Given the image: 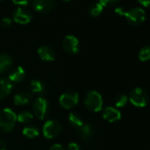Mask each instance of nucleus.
<instances>
[{
  "instance_id": "f257e3e1",
  "label": "nucleus",
  "mask_w": 150,
  "mask_h": 150,
  "mask_svg": "<svg viewBox=\"0 0 150 150\" xmlns=\"http://www.w3.org/2000/svg\"><path fill=\"white\" fill-rule=\"evenodd\" d=\"M116 13L125 17L127 22L131 25H139L146 20V13L140 7H133L128 11H125L123 8H117Z\"/></svg>"
},
{
  "instance_id": "f03ea898",
  "label": "nucleus",
  "mask_w": 150,
  "mask_h": 150,
  "mask_svg": "<svg viewBox=\"0 0 150 150\" xmlns=\"http://www.w3.org/2000/svg\"><path fill=\"white\" fill-rule=\"evenodd\" d=\"M17 122V115L10 108H5L0 110V130L5 132H11Z\"/></svg>"
},
{
  "instance_id": "7ed1b4c3",
  "label": "nucleus",
  "mask_w": 150,
  "mask_h": 150,
  "mask_svg": "<svg viewBox=\"0 0 150 150\" xmlns=\"http://www.w3.org/2000/svg\"><path fill=\"white\" fill-rule=\"evenodd\" d=\"M128 100L132 105L139 108H144L147 105L149 102V96L146 90L141 88H133L129 95Z\"/></svg>"
},
{
  "instance_id": "20e7f679",
  "label": "nucleus",
  "mask_w": 150,
  "mask_h": 150,
  "mask_svg": "<svg viewBox=\"0 0 150 150\" xmlns=\"http://www.w3.org/2000/svg\"><path fill=\"white\" fill-rule=\"evenodd\" d=\"M84 103L88 110L93 112H98L103 109V100L100 93L97 91H89L84 100Z\"/></svg>"
},
{
  "instance_id": "39448f33",
  "label": "nucleus",
  "mask_w": 150,
  "mask_h": 150,
  "mask_svg": "<svg viewBox=\"0 0 150 150\" xmlns=\"http://www.w3.org/2000/svg\"><path fill=\"white\" fill-rule=\"evenodd\" d=\"M33 110L34 114L36 116L37 118L43 120L46 118V117L49 114L50 110V105L49 102L42 96L38 97L33 104Z\"/></svg>"
},
{
  "instance_id": "423d86ee",
  "label": "nucleus",
  "mask_w": 150,
  "mask_h": 150,
  "mask_svg": "<svg viewBox=\"0 0 150 150\" xmlns=\"http://www.w3.org/2000/svg\"><path fill=\"white\" fill-rule=\"evenodd\" d=\"M62 126L57 120L50 119L44 123L42 126V133L46 139H54L61 132Z\"/></svg>"
},
{
  "instance_id": "0eeeda50",
  "label": "nucleus",
  "mask_w": 150,
  "mask_h": 150,
  "mask_svg": "<svg viewBox=\"0 0 150 150\" xmlns=\"http://www.w3.org/2000/svg\"><path fill=\"white\" fill-rule=\"evenodd\" d=\"M79 103V95L75 91H66L59 97V104L64 109L69 110L76 106Z\"/></svg>"
},
{
  "instance_id": "6e6552de",
  "label": "nucleus",
  "mask_w": 150,
  "mask_h": 150,
  "mask_svg": "<svg viewBox=\"0 0 150 150\" xmlns=\"http://www.w3.org/2000/svg\"><path fill=\"white\" fill-rule=\"evenodd\" d=\"M62 45L64 50L70 55L77 54L80 50L79 39L74 35H66L63 40Z\"/></svg>"
},
{
  "instance_id": "1a4fd4ad",
  "label": "nucleus",
  "mask_w": 150,
  "mask_h": 150,
  "mask_svg": "<svg viewBox=\"0 0 150 150\" xmlns=\"http://www.w3.org/2000/svg\"><path fill=\"white\" fill-rule=\"evenodd\" d=\"M13 17V20L15 22L24 25V24H28L31 21V20L33 18V14L28 9H26L24 7H19L14 11Z\"/></svg>"
},
{
  "instance_id": "9d476101",
  "label": "nucleus",
  "mask_w": 150,
  "mask_h": 150,
  "mask_svg": "<svg viewBox=\"0 0 150 150\" xmlns=\"http://www.w3.org/2000/svg\"><path fill=\"white\" fill-rule=\"evenodd\" d=\"M55 5V0H33L34 9L42 13L50 12Z\"/></svg>"
},
{
  "instance_id": "9b49d317",
  "label": "nucleus",
  "mask_w": 150,
  "mask_h": 150,
  "mask_svg": "<svg viewBox=\"0 0 150 150\" xmlns=\"http://www.w3.org/2000/svg\"><path fill=\"white\" fill-rule=\"evenodd\" d=\"M25 78H26V71L25 69L21 66H16L10 71L8 75V80L12 83H20L23 81Z\"/></svg>"
},
{
  "instance_id": "f8f14e48",
  "label": "nucleus",
  "mask_w": 150,
  "mask_h": 150,
  "mask_svg": "<svg viewBox=\"0 0 150 150\" xmlns=\"http://www.w3.org/2000/svg\"><path fill=\"white\" fill-rule=\"evenodd\" d=\"M37 53H38L39 57L42 61H45V62H52L56 57L55 50L48 45L41 46L38 49Z\"/></svg>"
},
{
  "instance_id": "ddd939ff",
  "label": "nucleus",
  "mask_w": 150,
  "mask_h": 150,
  "mask_svg": "<svg viewBox=\"0 0 150 150\" xmlns=\"http://www.w3.org/2000/svg\"><path fill=\"white\" fill-rule=\"evenodd\" d=\"M103 117L106 121L110 123H113L121 119V112L117 108L109 106L104 109L103 113Z\"/></svg>"
},
{
  "instance_id": "4468645a",
  "label": "nucleus",
  "mask_w": 150,
  "mask_h": 150,
  "mask_svg": "<svg viewBox=\"0 0 150 150\" xmlns=\"http://www.w3.org/2000/svg\"><path fill=\"white\" fill-rule=\"evenodd\" d=\"M13 90V83L8 78L0 77V101L6 98Z\"/></svg>"
},
{
  "instance_id": "2eb2a0df",
  "label": "nucleus",
  "mask_w": 150,
  "mask_h": 150,
  "mask_svg": "<svg viewBox=\"0 0 150 150\" xmlns=\"http://www.w3.org/2000/svg\"><path fill=\"white\" fill-rule=\"evenodd\" d=\"M77 132L80 134V136L81 137V139L85 141H89L93 139L94 134H95V131L92 125H90L89 124H83L80 128H78Z\"/></svg>"
},
{
  "instance_id": "dca6fc26",
  "label": "nucleus",
  "mask_w": 150,
  "mask_h": 150,
  "mask_svg": "<svg viewBox=\"0 0 150 150\" xmlns=\"http://www.w3.org/2000/svg\"><path fill=\"white\" fill-rule=\"evenodd\" d=\"M32 98H33V96L31 93L22 91V92H19L18 94H16L14 96L13 103L17 106H23V105L29 103L30 101L32 100Z\"/></svg>"
},
{
  "instance_id": "f3484780",
  "label": "nucleus",
  "mask_w": 150,
  "mask_h": 150,
  "mask_svg": "<svg viewBox=\"0 0 150 150\" xmlns=\"http://www.w3.org/2000/svg\"><path fill=\"white\" fill-rule=\"evenodd\" d=\"M13 64V57L6 53L0 54V74L8 71Z\"/></svg>"
},
{
  "instance_id": "a211bd4d",
  "label": "nucleus",
  "mask_w": 150,
  "mask_h": 150,
  "mask_svg": "<svg viewBox=\"0 0 150 150\" xmlns=\"http://www.w3.org/2000/svg\"><path fill=\"white\" fill-rule=\"evenodd\" d=\"M30 89L33 93L37 95H43L46 91L45 84L40 80H33L30 82Z\"/></svg>"
},
{
  "instance_id": "6ab92c4d",
  "label": "nucleus",
  "mask_w": 150,
  "mask_h": 150,
  "mask_svg": "<svg viewBox=\"0 0 150 150\" xmlns=\"http://www.w3.org/2000/svg\"><path fill=\"white\" fill-rule=\"evenodd\" d=\"M68 121H69V124L75 129V130H77L78 128H80L83 124V120L81 118L80 116L76 115L75 113H71L69 114L68 116Z\"/></svg>"
},
{
  "instance_id": "aec40b11",
  "label": "nucleus",
  "mask_w": 150,
  "mask_h": 150,
  "mask_svg": "<svg viewBox=\"0 0 150 150\" xmlns=\"http://www.w3.org/2000/svg\"><path fill=\"white\" fill-rule=\"evenodd\" d=\"M33 118H34V115L28 110H23L20 112V114L17 116V120L22 124L29 123L33 120Z\"/></svg>"
},
{
  "instance_id": "412c9836",
  "label": "nucleus",
  "mask_w": 150,
  "mask_h": 150,
  "mask_svg": "<svg viewBox=\"0 0 150 150\" xmlns=\"http://www.w3.org/2000/svg\"><path fill=\"white\" fill-rule=\"evenodd\" d=\"M22 133L25 137L28 138V139H33V138H35L39 135V130L37 129V127H35V126H26L23 131H22Z\"/></svg>"
},
{
  "instance_id": "4be33fe9",
  "label": "nucleus",
  "mask_w": 150,
  "mask_h": 150,
  "mask_svg": "<svg viewBox=\"0 0 150 150\" xmlns=\"http://www.w3.org/2000/svg\"><path fill=\"white\" fill-rule=\"evenodd\" d=\"M128 96H125V94H119L117 96H116L115 97V100H114V103H115V106L117 108H123L125 107L127 103H128Z\"/></svg>"
},
{
  "instance_id": "5701e85b",
  "label": "nucleus",
  "mask_w": 150,
  "mask_h": 150,
  "mask_svg": "<svg viewBox=\"0 0 150 150\" xmlns=\"http://www.w3.org/2000/svg\"><path fill=\"white\" fill-rule=\"evenodd\" d=\"M103 10V6L100 3H94L88 8L89 14L93 17H96V16L100 15L102 13Z\"/></svg>"
},
{
  "instance_id": "b1692460",
  "label": "nucleus",
  "mask_w": 150,
  "mask_h": 150,
  "mask_svg": "<svg viewBox=\"0 0 150 150\" xmlns=\"http://www.w3.org/2000/svg\"><path fill=\"white\" fill-rule=\"evenodd\" d=\"M139 58L142 62H146L150 59V47L149 46H145L139 50Z\"/></svg>"
},
{
  "instance_id": "393cba45",
  "label": "nucleus",
  "mask_w": 150,
  "mask_h": 150,
  "mask_svg": "<svg viewBox=\"0 0 150 150\" xmlns=\"http://www.w3.org/2000/svg\"><path fill=\"white\" fill-rule=\"evenodd\" d=\"M119 0H99V3L103 7H113L117 5Z\"/></svg>"
},
{
  "instance_id": "a878e982",
  "label": "nucleus",
  "mask_w": 150,
  "mask_h": 150,
  "mask_svg": "<svg viewBox=\"0 0 150 150\" xmlns=\"http://www.w3.org/2000/svg\"><path fill=\"white\" fill-rule=\"evenodd\" d=\"M1 24L4 28H9L12 25V20L9 17H5V18H3Z\"/></svg>"
},
{
  "instance_id": "bb28decb",
  "label": "nucleus",
  "mask_w": 150,
  "mask_h": 150,
  "mask_svg": "<svg viewBox=\"0 0 150 150\" xmlns=\"http://www.w3.org/2000/svg\"><path fill=\"white\" fill-rule=\"evenodd\" d=\"M67 150H81V146L75 142H71L67 146Z\"/></svg>"
},
{
  "instance_id": "cd10ccee",
  "label": "nucleus",
  "mask_w": 150,
  "mask_h": 150,
  "mask_svg": "<svg viewBox=\"0 0 150 150\" xmlns=\"http://www.w3.org/2000/svg\"><path fill=\"white\" fill-rule=\"evenodd\" d=\"M13 2L15 5L21 6H26L28 5V3L30 2V0H13Z\"/></svg>"
},
{
  "instance_id": "c85d7f7f",
  "label": "nucleus",
  "mask_w": 150,
  "mask_h": 150,
  "mask_svg": "<svg viewBox=\"0 0 150 150\" xmlns=\"http://www.w3.org/2000/svg\"><path fill=\"white\" fill-rule=\"evenodd\" d=\"M50 150H65L64 147L60 144H54L50 146Z\"/></svg>"
},
{
  "instance_id": "c756f323",
  "label": "nucleus",
  "mask_w": 150,
  "mask_h": 150,
  "mask_svg": "<svg viewBox=\"0 0 150 150\" xmlns=\"http://www.w3.org/2000/svg\"><path fill=\"white\" fill-rule=\"evenodd\" d=\"M139 3H140L142 6H146V7H148L150 6V0H138Z\"/></svg>"
},
{
  "instance_id": "7c9ffc66",
  "label": "nucleus",
  "mask_w": 150,
  "mask_h": 150,
  "mask_svg": "<svg viewBox=\"0 0 150 150\" xmlns=\"http://www.w3.org/2000/svg\"><path fill=\"white\" fill-rule=\"evenodd\" d=\"M0 150H6V144L1 139H0Z\"/></svg>"
},
{
  "instance_id": "2f4dec72",
  "label": "nucleus",
  "mask_w": 150,
  "mask_h": 150,
  "mask_svg": "<svg viewBox=\"0 0 150 150\" xmlns=\"http://www.w3.org/2000/svg\"><path fill=\"white\" fill-rule=\"evenodd\" d=\"M61 1H64V2H67V1H70V0H61Z\"/></svg>"
},
{
  "instance_id": "473e14b6",
  "label": "nucleus",
  "mask_w": 150,
  "mask_h": 150,
  "mask_svg": "<svg viewBox=\"0 0 150 150\" xmlns=\"http://www.w3.org/2000/svg\"><path fill=\"white\" fill-rule=\"evenodd\" d=\"M0 1H2V0H0Z\"/></svg>"
}]
</instances>
